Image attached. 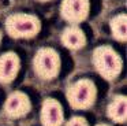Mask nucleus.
<instances>
[{"mask_svg": "<svg viewBox=\"0 0 127 126\" xmlns=\"http://www.w3.org/2000/svg\"><path fill=\"white\" fill-rule=\"evenodd\" d=\"M0 41H1V32H0Z\"/></svg>", "mask_w": 127, "mask_h": 126, "instance_id": "15", "label": "nucleus"}, {"mask_svg": "<svg viewBox=\"0 0 127 126\" xmlns=\"http://www.w3.org/2000/svg\"><path fill=\"white\" fill-rule=\"evenodd\" d=\"M60 56L52 48H41L40 51H37L33 59L34 73L45 81L56 78L58 74L60 73Z\"/></svg>", "mask_w": 127, "mask_h": 126, "instance_id": "4", "label": "nucleus"}, {"mask_svg": "<svg viewBox=\"0 0 127 126\" xmlns=\"http://www.w3.org/2000/svg\"><path fill=\"white\" fill-rule=\"evenodd\" d=\"M96 126H108V125H96Z\"/></svg>", "mask_w": 127, "mask_h": 126, "instance_id": "14", "label": "nucleus"}, {"mask_svg": "<svg viewBox=\"0 0 127 126\" xmlns=\"http://www.w3.org/2000/svg\"><path fill=\"white\" fill-rule=\"evenodd\" d=\"M97 97V89L93 81L88 78L78 79L67 89V100L75 110H86L92 107Z\"/></svg>", "mask_w": 127, "mask_h": 126, "instance_id": "3", "label": "nucleus"}, {"mask_svg": "<svg viewBox=\"0 0 127 126\" xmlns=\"http://www.w3.org/2000/svg\"><path fill=\"white\" fill-rule=\"evenodd\" d=\"M108 117L118 123H123L127 118V101L124 96H116L108 106Z\"/></svg>", "mask_w": 127, "mask_h": 126, "instance_id": "10", "label": "nucleus"}, {"mask_svg": "<svg viewBox=\"0 0 127 126\" xmlns=\"http://www.w3.org/2000/svg\"><path fill=\"white\" fill-rule=\"evenodd\" d=\"M63 108L56 99H45L41 106V119L42 126H62L63 123Z\"/></svg>", "mask_w": 127, "mask_h": 126, "instance_id": "7", "label": "nucleus"}, {"mask_svg": "<svg viewBox=\"0 0 127 126\" xmlns=\"http://www.w3.org/2000/svg\"><path fill=\"white\" fill-rule=\"evenodd\" d=\"M92 62L97 73L105 79H115L120 74L123 67V62L119 54L108 45L97 47L93 52Z\"/></svg>", "mask_w": 127, "mask_h": 126, "instance_id": "1", "label": "nucleus"}, {"mask_svg": "<svg viewBox=\"0 0 127 126\" xmlns=\"http://www.w3.org/2000/svg\"><path fill=\"white\" fill-rule=\"evenodd\" d=\"M32 108L30 100H29L28 95L23 92H12L8 96V99L4 103V112L8 115L10 118H22L26 114H29Z\"/></svg>", "mask_w": 127, "mask_h": 126, "instance_id": "6", "label": "nucleus"}, {"mask_svg": "<svg viewBox=\"0 0 127 126\" xmlns=\"http://www.w3.org/2000/svg\"><path fill=\"white\" fill-rule=\"evenodd\" d=\"M66 126H89V125H88V122H86L85 118H82V117H74V118H71V119L67 122Z\"/></svg>", "mask_w": 127, "mask_h": 126, "instance_id": "12", "label": "nucleus"}, {"mask_svg": "<svg viewBox=\"0 0 127 126\" xmlns=\"http://www.w3.org/2000/svg\"><path fill=\"white\" fill-rule=\"evenodd\" d=\"M89 8H90L89 0H63L60 12L67 22L79 23L88 18Z\"/></svg>", "mask_w": 127, "mask_h": 126, "instance_id": "5", "label": "nucleus"}, {"mask_svg": "<svg viewBox=\"0 0 127 126\" xmlns=\"http://www.w3.org/2000/svg\"><path fill=\"white\" fill-rule=\"evenodd\" d=\"M38 1H51V0H38Z\"/></svg>", "mask_w": 127, "mask_h": 126, "instance_id": "13", "label": "nucleus"}, {"mask_svg": "<svg viewBox=\"0 0 127 126\" xmlns=\"http://www.w3.org/2000/svg\"><path fill=\"white\" fill-rule=\"evenodd\" d=\"M62 43L68 49H81L86 44L85 33L78 26H68L62 33Z\"/></svg>", "mask_w": 127, "mask_h": 126, "instance_id": "9", "label": "nucleus"}, {"mask_svg": "<svg viewBox=\"0 0 127 126\" xmlns=\"http://www.w3.org/2000/svg\"><path fill=\"white\" fill-rule=\"evenodd\" d=\"M111 32L115 40L126 41L127 38V16L126 14H119L111 19Z\"/></svg>", "mask_w": 127, "mask_h": 126, "instance_id": "11", "label": "nucleus"}, {"mask_svg": "<svg viewBox=\"0 0 127 126\" xmlns=\"http://www.w3.org/2000/svg\"><path fill=\"white\" fill-rule=\"evenodd\" d=\"M41 30L40 19L32 14H12L6 21V32L14 38H33Z\"/></svg>", "mask_w": 127, "mask_h": 126, "instance_id": "2", "label": "nucleus"}, {"mask_svg": "<svg viewBox=\"0 0 127 126\" xmlns=\"http://www.w3.org/2000/svg\"><path fill=\"white\" fill-rule=\"evenodd\" d=\"M21 68V60L17 54L7 52L0 56V84H10L17 78Z\"/></svg>", "mask_w": 127, "mask_h": 126, "instance_id": "8", "label": "nucleus"}]
</instances>
